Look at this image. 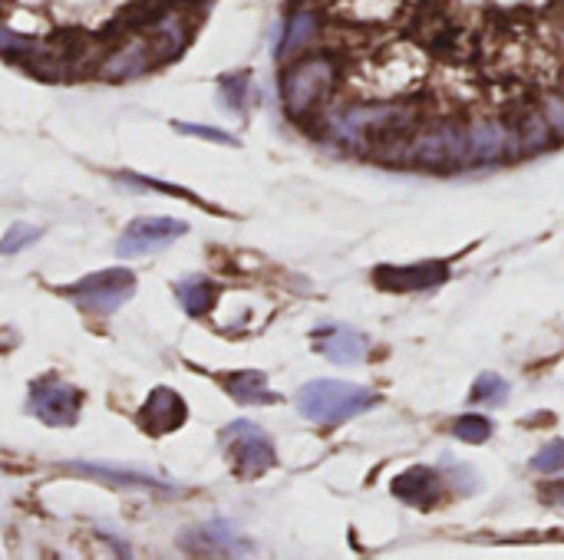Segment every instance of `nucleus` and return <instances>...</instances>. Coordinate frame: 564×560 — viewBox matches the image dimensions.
Instances as JSON below:
<instances>
[{
    "label": "nucleus",
    "mask_w": 564,
    "mask_h": 560,
    "mask_svg": "<svg viewBox=\"0 0 564 560\" xmlns=\"http://www.w3.org/2000/svg\"><path fill=\"white\" fill-rule=\"evenodd\" d=\"M440 492H443V482L430 465H416L393 482V495L416 505V508H430L440 498Z\"/></svg>",
    "instance_id": "nucleus-13"
},
{
    "label": "nucleus",
    "mask_w": 564,
    "mask_h": 560,
    "mask_svg": "<svg viewBox=\"0 0 564 560\" xmlns=\"http://www.w3.org/2000/svg\"><path fill=\"white\" fill-rule=\"evenodd\" d=\"M155 59H159V53H152V46H149L145 40H135V43H126L122 50H116V53L102 63V76H109V79H126V76H135V73L149 69Z\"/></svg>",
    "instance_id": "nucleus-14"
},
{
    "label": "nucleus",
    "mask_w": 564,
    "mask_h": 560,
    "mask_svg": "<svg viewBox=\"0 0 564 560\" xmlns=\"http://www.w3.org/2000/svg\"><path fill=\"white\" fill-rule=\"evenodd\" d=\"M453 436H456V439H463V442L482 446V442L492 436V422H489L486 416H476V413H469V416H459V419H456V426H453Z\"/></svg>",
    "instance_id": "nucleus-22"
},
{
    "label": "nucleus",
    "mask_w": 564,
    "mask_h": 560,
    "mask_svg": "<svg viewBox=\"0 0 564 560\" xmlns=\"http://www.w3.org/2000/svg\"><path fill=\"white\" fill-rule=\"evenodd\" d=\"M509 399V383L496 373H482L476 383H473V393H469V403L473 406H502Z\"/></svg>",
    "instance_id": "nucleus-21"
},
{
    "label": "nucleus",
    "mask_w": 564,
    "mask_h": 560,
    "mask_svg": "<svg viewBox=\"0 0 564 560\" xmlns=\"http://www.w3.org/2000/svg\"><path fill=\"white\" fill-rule=\"evenodd\" d=\"M175 297L188 317H202L215 300V287L205 277H182V281H175Z\"/></svg>",
    "instance_id": "nucleus-17"
},
{
    "label": "nucleus",
    "mask_w": 564,
    "mask_h": 560,
    "mask_svg": "<svg viewBox=\"0 0 564 560\" xmlns=\"http://www.w3.org/2000/svg\"><path fill=\"white\" fill-rule=\"evenodd\" d=\"M76 472L83 475H93V479H102V482H112V485H165L159 475H149V472H135V469H116V465H96V462H73Z\"/></svg>",
    "instance_id": "nucleus-18"
},
{
    "label": "nucleus",
    "mask_w": 564,
    "mask_h": 560,
    "mask_svg": "<svg viewBox=\"0 0 564 560\" xmlns=\"http://www.w3.org/2000/svg\"><path fill=\"white\" fill-rule=\"evenodd\" d=\"M40 234H43L40 228H30V224H13V228H7V234H3V241H0V251H3V254H13V251H20V248L33 244Z\"/></svg>",
    "instance_id": "nucleus-23"
},
{
    "label": "nucleus",
    "mask_w": 564,
    "mask_h": 560,
    "mask_svg": "<svg viewBox=\"0 0 564 560\" xmlns=\"http://www.w3.org/2000/svg\"><path fill=\"white\" fill-rule=\"evenodd\" d=\"M558 92H562V96H564V83H562V89H558Z\"/></svg>",
    "instance_id": "nucleus-28"
},
{
    "label": "nucleus",
    "mask_w": 564,
    "mask_h": 560,
    "mask_svg": "<svg viewBox=\"0 0 564 560\" xmlns=\"http://www.w3.org/2000/svg\"><path fill=\"white\" fill-rule=\"evenodd\" d=\"M221 442L231 449V462H235V472L241 475V479H254V475H264L268 469H274V449H271V442H268V436L254 426V422H248V419H241V422H231L225 432H221Z\"/></svg>",
    "instance_id": "nucleus-6"
},
{
    "label": "nucleus",
    "mask_w": 564,
    "mask_h": 560,
    "mask_svg": "<svg viewBox=\"0 0 564 560\" xmlns=\"http://www.w3.org/2000/svg\"><path fill=\"white\" fill-rule=\"evenodd\" d=\"M178 132H188V135H198V139H208V142H218V145H235V139L221 129H208V125H192V122H175Z\"/></svg>",
    "instance_id": "nucleus-26"
},
{
    "label": "nucleus",
    "mask_w": 564,
    "mask_h": 560,
    "mask_svg": "<svg viewBox=\"0 0 564 560\" xmlns=\"http://www.w3.org/2000/svg\"><path fill=\"white\" fill-rule=\"evenodd\" d=\"M185 234H188L185 221L165 218V215H149V218H135L126 224L122 238L116 241V251H119V257H142L159 248H169L172 241H178Z\"/></svg>",
    "instance_id": "nucleus-7"
},
{
    "label": "nucleus",
    "mask_w": 564,
    "mask_h": 560,
    "mask_svg": "<svg viewBox=\"0 0 564 560\" xmlns=\"http://www.w3.org/2000/svg\"><path fill=\"white\" fill-rule=\"evenodd\" d=\"M413 125V112L400 102H360L330 116V129L347 145H380Z\"/></svg>",
    "instance_id": "nucleus-1"
},
{
    "label": "nucleus",
    "mask_w": 564,
    "mask_h": 560,
    "mask_svg": "<svg viewBox=\"0 0 564 560\" xmlns=\"http://www.w3.org/2000/svg\"><path fill=\"white\" fill-rule=\"evenodd\" d=\"M410 162L423 168H449L469 162V129H459L456 122H436L423 129L413 142H406Z\"/></svg>",
    "instance_id": "nucleus-5"
},
{
    "label": "nucleus",
    "mask_w": 564,
    "mask_h": 560,
    "mask_svg": "<svg viewBox=\"0 0 564 560\" xmlns=\"http://www.w3.org/2000/svg\"><path fill=\"white\" fill-rule=\"evenodd\" d=\"M552 139H558V135H555V129H552V122L545 119L542 109H529V112L519 116L516 132H512V145L516 149H522V152H542Z\"/></svg>",
    "instance_id": "nucleus-15"
},
{
    "label": "nucleus",
    "mask_w": 564,
    "mask_h": 560,
    "mask_svg": "<svg viewBox=\"0 0 564 560\" xmlns=\"http://www.w3.org/2000/svg\"><path fill=\"white\" fill-rule=\"evenodd\" d=\"M304 3H311V0H304Z\"/></svg>",
    "instance_id": "nucleus-29"
},
{
    "label": "nucleus",
    "mask_w": 564,
    "mask_h": 560,
    "mask_svg": "<svg viewBox=\"0 0 564 560\" xmlns=\"http://www.w3.org/2000/svg\"><path fill=\"white\" fill-rule=\"evenodd\" d=\"M512 149V132L502 119H479L469 125V162L492 165Z\"/></svg>",
    "instance_id": "nucleus-10"
},
{
    "label": "nucleus",
    "mask_w": 564,
    "mask_h": 560,
    "mask_svg": "<svg viewBox=\"0 0 564 560\" xmlns=\"http://www.w3.org/2000/svg\"><path fill=\"white\" fill-rule=\"evenodd\" d=\"M63 294L89 314H112L135 294V274L126 267H106L99 274L83 277L79 284L63 287Z\"/></svg>",
    "instance_id": "nucleus-4"
},
{
    "label": "nucleus",
    "mask_w": 564,
    "mask_h": 560,
    "mask_svg": "<svg viewBox=\"0 0 564 560\" xmlns=\"http://www.w3.org/2000/svg\"><path fill=\"white\" fill-rule=\"evenodd\" d=\"M228 393L245 403V406H254V403H274L278 396L268 389V380L264 373H235L228 376Z\"/></svg>",
    "instance_id": "nucleus-19"
},
{
    "label": "nucleus",
    "mask_w": 564,
    "mask_h": 560,
    "mask_svg": "<svg viewBox=\"0 0 564 560\" xmlns=\"http://www.w3.org/2000/svg\"><path fill=\"white\" fill-rule=\"evenodd\" d=\"M26 403H30V413L43 419L46 426H73L79 419L83 393L69 383L46 380V383H33Z\"/></svg>",
    "instance_id": "nucleus-8"
},
{
    "label": "nucleus",
    "mask_w": 564,
    "mask_h": 560,
    "mask_svg": "<svg viewBox=\"0 0 564 560\" xmlns=\"http://www.w3.org/2000/svg\"><path fill=\"white\" fill-rule=\"evenodd\" d=\"M314 350L317 353H324L330 363H347V366H354V363H360L364 360V353H367V340L357 333V330H350V327H340V323H327V327H321V330H314Z\"/></svg>",
    "instance_id": "nucleus-11"
},
{
    "label": "nucleus",
    "mask_w": 564,
    "mask_h": 560,
    "mask_svg": "<svg viewBox=\"0 0 564 560\" xmlns=\"http://www.w3.org/2000/svg\"><path fill=\"white\" fill-rule=\"evenodd\" d=\"M182 541H188V548H198L202 545V551H212V554H235V551H241V538L225 521L202 525V528L182 535Z\"/></svg>",
    "instance_id": "nucleus-16"
},
{
    "label": "nucleus",
    "mask_w": 564,
    "mask_h": 560,
    "mask_svg": "<svg viewBox=\"0 0 564 560\" xmlns=\"http://www.w3.org/2000/svg\"><path fill=\"white\" fill-rule=\"evenodd\" d=\"M377 403V393L357 383H337V380H314L297 393V409L307 422L317 426H337L367 406Z\"/></svg>",
    "instance_id": "nucleus-2"
},
{
    "label": "nucleus",
    "mask_w": 564,
    "mask_h": 560,
    "mask_svg": "<svg viewBox=\"0 0 564 560\" xmlns=\"http://www.w3.org/2000/svg\"><path fill=\"white\" fill-rule=\"evenodd\" d=\"M532 469L535 472H558V469H564V439H555L545 449H539V455L532 459Z\"/></svg>",
    "instance_id": "nucleus-24"
},
{
    "label": "nucleus",
    "mask_w": 564,
    "mask_h": 560,
    "mask_svg": "<svg viewBox=\"0 0 564 560\" xmlns=\"http://www.w3.org/2000/svg\"><path fill=\"white\" fill-rule=\"evenodd\" d=\"M542 112H545V119L552 122L555 135H558V139H564V96L562 92H549V96H542Z\"/></svg>",
    "instance_id": "nucleus-25"
},
{
    "label": "nucleus",
    "mask_w": 564,
    "mask_h": 560,
    "mask_svg": "<svg viewBox=\"0 0 564 560\" xmlns=\"http://www.w3.org/2000/svg\"><path fill=\"white\" fill-rule=\"evenodd\" d=\"M334 63L327 56H307L294 66H288L284 79H281V96H284V109L291 116H307L334 86Z\"/></svg>",
    "instance_id": "nucleus-3"
},
{
    "label": "nucleus",
    "mask_w": 564,
    "mask_h": 560,
    "mask_svg": "<svg viewBox=\"0 0 564 560\" xmlns=\"http://www.w3.org/2000/svg\"><path fill=\"white\" fill-rule=\"evenodd\" d=\"M317 36V17L311 10H297L288 23V33H284V43H281V56H291V53H301L311 40Z\"/></svg>",
    "instance_id": "nucleus-20"
},
{
    "label": "nucleus",
    "mask_w": 564,
    "mask_h": 560,
    "mask_svg": "<svg viewBox=\"0 0 564 560\" xmlns=\"http://www.w3.org/2000/svg\"><path fill=\"white\" fill-rule=\"evenodd\" d=\"M185 419H188V406H185V399H182L178 393H172L169 386L152 389V396H149L145 406L139 409V426H142L149 436L175 432Z\"/></svg>",
    "instance_id": "nucleus-9"
},
{
    "label": "nucleus",
    "mask_w": 564,
    "mask_h": 560,
    "mask_svg": "<svg viewBox=\"0 0 564 560\" xmlns=\"http://www.w3.org/2000/svg\"><path fill=\"white\" fill-rule=\"evenodd\" d=\"M549 502H555V505H564V485H558V488H552Z\"/></svg>",
    "instance_id": "nucleus-27"
},
{
    "label": "nucleus",
    "mask_w": 564,
    "mask_h": 560,
    "mask_svg": "<svg viewBox=\"0 0 564 560\" xmlns=\"http://www.w3.org/2000/svg\"><path fill=\"white\" fill-rule=\"evenodd\" d=\"M449 277V267L440 261L430 264H413V267H377V284L387 290H423L436 287Z\"/></svg>",
    "instance_id": "nucleus-12"
}]
</instances>
